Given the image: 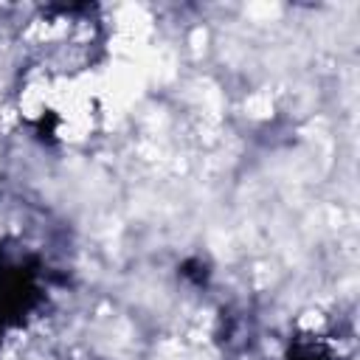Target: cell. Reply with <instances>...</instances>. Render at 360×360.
<instances>
[{"label":"cell","mask_w":360,"mask_h":360,"mask_svg":"<svg viewBox=\"0 0 360 360\" xmlns=\"http://www.w3.org/2000/svg\"><path fill=\"white\" fill-rule=\"evenodd\" d=\"M290 360H323L318 352H312V349H304V352H295Z\"/></svg>","instance_id":"1"}]
</instances>
